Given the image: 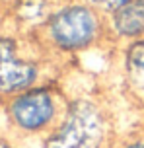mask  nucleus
<instances>
[{"label": "nucleus", "mask_w": 144, "mask_h": 148, "mask_svg": "<svg viewBox=\"0 0 144 148\" xmlns=\"http://www.w3.org/2000/svg\"><path fill=\"white\" fill-rule=\"evenodd\" d=\"M35 39L55 60L72 59L107 45L105 16L84 0H59Z\"/></svg>", "instance_id": "1"}, {"label": "nucleus", "mask_w": 144, "mask_h": 148, "mask_svg": "<svg viewBox=\"0 0 144 148\" xmlns=\"http://www.w3.org/2000/svg\"><path fill=\"white\" fill-rule=\"evenodd\" d=\"M68 99L70 96L53 78L4 99L2 113L16 134L43 138L59 123Z\"/></svg>", "instance_id": "4"}, {"label": "nucleus", "mask_w": 144, "mask_h": 148, "mask_svg": "<svg viewBox=\"0 0 144 148\" xmlns=\"http://www.w3.org/2000/svg\"><path fill=\"white\" fill-rule=\"evenodd\" d=\"M107 45L121 47L144 37V0H125L105 16Z\"/></svg>", "instance_id": "5"}, {"label": "nucleus", "mask_w": 144, "mask_h": 148, "mask_svg": "<svg viewBox=\"0 0 144 148\" xmlns=\"http://www.w3.org/2000/svg\"><path fill=\"white\" fill-rule=\"evenodd\" d=\"M86 4H90L91 8H96L98 12H101L103 16L111 14L117 6H121L125 0H84Z\"/></svg>", "instance_id": "9"}, {"label": "nucleus", "mask_w": 144, "mask_h": 148, "mask_svg": "<svg viewBox=\"0 0 144 148\" xmlns=\"http://www.w3.org/2000/svg\"><path fill=\"white\" fill-rule=\"evenodd\" d=\"M35 35L14 29H0V103L39 82L53 80L57 66Z\"/></svg>", "instance_id": "3"}, {"label": "nucleus", "mask_w": 144, "mask_h": 148, "mask_svg": "<svg viewBox=\"0 0 144 148\" xmlns=\"http://www.w3.org/2000/svg\"><path fill=\"white\" fill-rule=\"evenodd\" d=\"M117 66L129 96L144 103V37L117 47Z\"/></svg>", "instance_id": "6"}, {"label": "nucleus", "mask_w": 144, "mask_h": 148, "mask_svg": "<svg viewBox=\"0 0 144 148\" xmlns=\"http://www.w3.org/2000/svg\"><path fill=\"white\" fill-rule=\"evenodd\" d=\"M0 148H16V146L8 140V138H2V136H0Z\"/></svg>", "instance_id": "10"}, {"label": "nucleus", "mask_w": 144, "mask_h": 148, "mask_svg": "<svg viewBox=\"0 0 144 148\" xmlns=\"http://www.w3.org/2000/svg\"><path fill=\"white\" fill-rule=\"evenodd\" d=\"M113 148H144V131L129 133L125 136H117Z\"/></svg>", "instance_id": "8"}, {"label": "nucleus", "mask_w": 144, "mask_h": 148, "mask_svg": "<svg viewBox=\"0 0 144 148\" xmlns=\"http://www.w3.org/2000/svg\"><path fill=\"white\" fill-rule=\"evenodd\" d=\"M113 115L96 94L70 96L59 123L41 138V148H113Z\"/></svg>", "instance_id": "2"}, {"label": "nucleus", "mask_w": 144, "mask_h": 148, "mask_svg": "<svg viewBox=\"0 0 144 148\" xmlns=\"http://www.w3.org/2000/svg\"><path fill=\"white\" fill-rule=\"evenodd\" d=\"M59 0H14L10 6L12 27L27 35H35L47 22Z\"/></svg>", "instance_id": "7"}]
</instances>
